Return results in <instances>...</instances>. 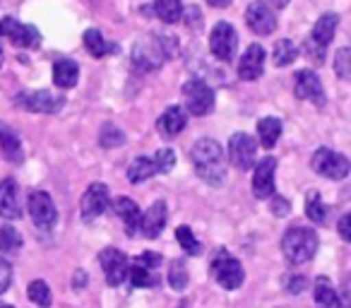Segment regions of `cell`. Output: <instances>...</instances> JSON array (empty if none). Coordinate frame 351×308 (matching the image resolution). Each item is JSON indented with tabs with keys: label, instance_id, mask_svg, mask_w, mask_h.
Here are the masks:
<instances>
[{
	"label": "cell",
	"instance_id": "cell-1",
	"mask_svg": "<svg viewBox=\"0 0 351 308\" xmlns=\"http://www.w3.org/2000/svg\"><path fill=\"white\" fill-rule=\"evenodd\" d=\"M191 159L195 164V171L202 181H207L210 186H219L226 176L224 167V150L217 140L212 137H202L193 145Z\"/></svg>",
	"mask_w": 351,
	"mask_h": 308
},
{
	"label": "cell",
	"instance_id": "cell-2",
	"mask_svg": "<svg viewBox=\"0 0 351 308\" xmlns=\"http://www.w3.org/2000/svg\"><path fill=\"white\" fill-rule=\"evenodd\" d=\"M282 253L291 265H306L317 253V234L306 226H291L282 236Z\"/></svg>",
	"mask_w": 351,
	"mask_h": 308
},
{
	"label": "cell",
	"instance_id": "cell-3",
	"mask_svg": "<svg viewBox=\"0 0 351 308\" xmlns=\"http://www.w3.org/2000/svg\"><path fill=\"white\" fill-rule=\"evenodd\" d=\"M169 39L171 36H147V39H140L132 46V63L140 70H145V73L161 68L166 56L171 54V49L166 46Z\"/></svg>",
	"mask_w": 351,
	"mask_h": 308
},
{
	"label": "cell",
	"instance_id": "cell-4",
	"mask_svg": "<svg viewBox=\"0 0 351 308\" xmlns=\"http://www.w3.org/2000/svg\"><path fill=\"white\" fill-rule=\"evenodd\" d=\"M210 272H212V277L217 279V284L229 289V292L231 289H239L245 279L243 265H241L234 255L226 253L224 248L215 253V258H212V263H210Z\"/></svg>",
	"mask_w": 351,
	"mask_h": 308
},
{
	"label": "cell",
	"instance_id": "cell-5",
	"mask_svg": "<svg viewBox=\"0 0 351 308\" xmlns=\"http://www.w3.org/2000/svg\"><path fill=\"white\" fill-rule=\"evenodd\" d=\"M313 171L320 174L325 178H332V181H341V178L349 176V159L339 152H332L327 147H320V150L313 154Z\"/></svg>",
	"mask_w": 351,
	"mask_h": 308
},
{
	"label": "cell",
	"instance_id": "cell-6",
	"mask_svg": "<svg viewBox=\"0 0 351 308\" xmlns=\"http://www.w3.org/2000/svg\"><path fill=\"white\" fill-rule=\"evenodd\" d=\"M183 97L193 116H207L215 108V89L202 80H188L183 84Z\"/></svg>",
	"mask_w": 351,
	"mask_h": 308
},
{
	"label": "cell",
	"instance_id": "cell-7",
	"mask_svg": "<svg viewBox=\"0 0 351 308\" xmlns=\"http://www.w3.org/2000/svg\"><path fill=\"white\" fill-rule=\"evenodd\" d=\"M236 49H239V34L229 22H217L210 36V51L215 58L231 63L236 58Z\"/></svg>",
	"mask_w": 351,
	"mask_h": 308
},
{
	"label": "cell",
	"instance_id": "cell-8",
	"mask_svg": "<svg viewBox=\"0 0 351 308\" xmlns=\"http://www.w3.org/2000/svg\"><path fill=\"white\" fill-rule=\"evenodd\" d=\"M0 34L5 36L12 46H17V49H36L41 44L39 32L32 25H22L15 17H3L0 20Z\"/></svg>",
	"mask_w": 351,
	"mask_h": 308
},
{
	"label": "cell",
	"instance_id": "cell-9",
	"mask_svg": "<svg viewBox=\"0 0 351 308\" xmlns=\"http://www.w3.org/2000/svg\"><path fill=\"white\" fill-rule=\"evenodd\" d=\"M99 263H101L104 277L111 287H118L128 279V272H130V260L123 250L118 248H104L99 253Z\"/></svg>",
	"mask_w": 351,
	"mask_h": 308
},
{
	"label": "cell",
	"instance_id": "cell-10",
	"mask_svg": "<svg viewBox=\"0 0 351 308\" xmlns=\"http://www.w3.org/2000/svg\"><path fill=\"white\" fill-rule=\"evenodd\" d=\"M27 210H29V217L39 229H51L58 220V212H56V205L51 200L49 193L44 191H34L29 193V200H27Z\"/></svg>",
	"mask_w": 351,
	"mask_h": 308
},
{
	"label": "cell",
	"instance_id": "cell-11",
	"mask_svg": "<svg viewBox=\"0 0 351 308\" xmlns=\"http://www.w3.org/2000/svg\"><path fill=\"white\" fill-rule=\"evenodd\" d=\"M17 106L34 113H56L65 106V99L49 92V89H36V92L17 94Z\"/></svg>",
	"mask_w": 351,
	"mask_h": 308
},
{
	"label": "cell",
	"instance_id": "cell-12",
	"mask_svg": "<svg viewBox=\"0 0 351 308\" xmlns=\"http://www.w3.org/2000/svg\"><path fill=\"white\" fill-rule=\"evenodd\" d=\"M255 154H258V145L248 132H236L229 140V159L234 167L241 171H248L255 164Z\"/></svg>",
	"mask_w": 351,
	"mask_h": 308
},
{
	"label": "cell",
	"instance_id": "cell-13",
	"mask_svg": "<svg viewBox=\"0 0 351 308\" xmlns=\"http://www.w3.org/2000/svg\"><path fill=\"white\" fill-rule=\"evenodd\" d=\"M108 186L104 183H92V186L84 191L82 202H80V215H82L84 222H94L97 217H101L104 212L108 210Z\"/></svg>",
	"mask_w": 351,
	"mask_h": 308
},
{
	"label": "cell",
	"instance_id": "cell-14",
	"mask_svg": "<svg viewBox=\"0 0 351 308\" xmlns=\"http://www.w3.org/2000/svg\"><path fill=\"white\" fill-rule=\"evenodd\" d=\"M293 94L303 102H313L315 106H325V89L313 70H298L293 75Z\"/></svg>",
	"mask_w": 351,
	"mask_h": 308
},
{
	"label": "cell",
	"instance_id": "cell-15",
	"mask_svg": "<svg viewBox=\"0 0 351 308\" xmlns=\"http://www.w3.org/2000/svg\"><path fill=\"white\" fill-rule=\"evenodd\" d=\"M245 22H248L250 29H253L255 34H260V36H267V34H272V32L277 29V17H274V12L265 5L263 0H255V3H250L248 10H245Z\"/></svg>",
	"mask_w": 351,
	"mask_h": 308
},
{
	"label": "cell",
	"instance_id": "cell-16",
	"mask_svg": "<svg viewBox=\"0 0 351 308\" xmlns=\"http://www.w3.org/2000/svg\"><path fill=\"white\" fill-rule=\"evenodd\" d=\"M274 171H277V159L265 157L263 162L255 167L253 174V193L260 200H267L274 196Z\"/></svg>",
	"mask_w": 351,
	"mask_h": 308
},
{
	"label": "cell",
	"instance_id": "cell-17",
	"mask_svg": "<svg viewBox=\"0 0 351 308\" xmlns=\"http://www.w3.org/2000/svg\"><path fill=\"white\" fill-rule=\"evenodd\" d=\"M263 70H265V49L260 44L248 46L243 58L239 60V78L245 80V82H255L258 78H263Z\"/></svg>",
	"mask_w": 351,
	"mask_h": 308
},
{
	"label": "cell",
	"instance_id": "cell-18",
	"mask_svg": "<svg viewBox=\"0 0 351 308\" xmlns=\"http://www.w3.org/2000/svg\"><path fill=\"white\" fill-rule=\"evenodd\" d=\"M0 217H5V220H20L22 217L20 188H17L15 178L0 181Z\"/></svg>",
	"mask_w": 351,
	"mask_h": 308
},
{
	"label": "cell",
	"instance_id": "cell-19",
	"mask_svg": "<svg viewBox=\"0 0 351 308\" xmlns=\"http://www.w3.org/2000/svg\"><path fill=\"white\" fill-rule=\"evenodd\" d=\"M166 220H169V210H166V202L159 200L140 217V231L147 236V239H156V236L164 231Z\"/></svg>",
	"mask_w": 351,
	"mask_h": 308
},
{
	"label": "cell",
	"instance_id": "cell-20",
	"mask_svg": "<svg viewBox=\"0 0 351 308\" xmlns=\"http://www.w3.org/2000/svg\"><path fill=\"white\" fill-rule=\"evenodd\" d=\"M186 126H188V116L181 106H169L159 116V121H156V130H159V135L166 137V140H171V137H176L178 132H183Z\"/></svg>",
	"mask_w": 351,
	"mask_h": 308
},
{
	"label": "cell",
	"instance_id": "cell-21",
	"mask_svg": "<svg viewBox=\"0 0 351 308\" xmlns=\"http://www.w3.org/2000/svg\"><path fill=\"white\" fill-rule=\"evenodd\" d=\"M0 150H3V154H5L12 164L25 162V150H22L20 135H17L10 126H5V123H0Z\"/></svg>",
	"mask_w": 351,
	"mask_h": 308
},
{
	"label": "cell",
	"instance_id": "cell-22",
	"mask_svg": "<svg viewBox=\"0 0 351 308\" xmlns=\"http://www.w3.org/2000/svg\"><path fill=\"white\" fill-rule=\"evenodd\" d=\"M113 210H116V215L123 220V224H125V231L128 236H135L137 231H140V207L135 205V200H130V198H118L116 202H113Z\"/></svg>",
	"mask_w": 351,
	"mask_h": 308
},
{
	"label": "cell",
	"instance_id": "cell-23",
	"mask_svg": "<svg viewBox=\"0 0 351 308\" xmlns=\"http://www.w3.org/2000/svg\"><path fill=\"white\" fill-rule=\"evenodd\" d=\"M80 78V65L70 58H60L53 63V84L60 89H73Z\"/></svg>",
	"mask_w": 351,
	"mask_h": 308
},
{
	"label": "cell",
	"instance_id": "cell-24",
	"mask_svg": "<svg viewBox=\"0 0 351 308\" xmlns=\"http://www.w3.org/2000/svg\"><path fill=\"white\" fill-rule=\"evenodd\" d=\"M337 25H339V17H337L335 12L322 15L320 20L315 22V27H313L311 41L320 46V49H327L330 41H332V36H335V32H337Z\"/></svg>",
	"mask_w": 351,
	"mask_h": 308
},
{
	"label": "cell",
	"instance_id": "cell-25",
	"mask_svg": "<svg viewBox=\"0 0 351 308\" xmlns=\"http://www.w3.org/2000/svg\"><path fill=\"white\" fill-rule=\"evenodd\" d=\"M313 292H315V308H341L339 296L327 277H317L313 284Z\"/></svg>",
	"mask_w": 351,
	"mask_h": 308
},
{
	"label": "cell",
	"instance_id": "cell-26",
	"mask_svg": "<svg viewBox=\"0 0 351 308\" xmlns=\"http://www.w3.org/2000/svg\"><path fill=\"white\" fill-rule=\"evenodd\" d=\"M258 135H260V145H263L265 150H272V147L277 145L279 135H282V121L274 116L263 118V121L258 123Z\"/></svg>",
	"mask_w": 351,
	"mask_h": 308
},
{
	"label": "cell",
	"instance_id": "cell-27",
	"mask_svg": "<svg viewBox=\"0 0 351 308\" xmlns=\"http://www.w3.org/2000/svg\"><path fill=\"white\" fill-rule=\"evenodd\" d=\"M82 41H84V49H87L94 58H104V56H108V54H113V51H116V46L108 44L99 29H87V32H84V36H82Z\"/></svg>",
	"mask_w": 351,
	"mask_h": 308
},
{
	"label": "cell",
	"instance_id": "cell-28",
	"mask_svg": "<svg viewBox=\"0 0 351 308\" xmlns=\"http://www.w3.org/2000/svg\"><path fill=\"white\" fill-rule=\"evenodd\" d=\"M128 277H130L132 287H140V289H149V287H156V284H159L156 270L145 268V265L135 263V260L130 263V272H128Z\"/></svg>",
	"mask_w": 351,
	"mask_h": 308
},
{
	"label": "cell",
	"instance_id": "cell-29",
	"mask_svg": "<svg viewBox=\"0 0 351 308\" xmlns=\"http://www.w3.org/2000/svg\"><path fill=\"white\" fill-rule=\"evenodd\" d=\"M154 12L161 22L166 25H173V22L181 20L183 15V3L181 0H154Z\"/></svg>",
	"mask_w": 351,
	"mask_h": 308
},
{
	"label": "cell",
	"instance_id": "cell-30",
	"mask_svg": "<svg viewBox=\"0 0 351 308\" xmlns=\"http://www.w3.org/2000/svg\"><path fill=\"white\" fill-rule=\"evenodd\" d=\"M327 205L322 202V198H320V193L317 191H311L306 196V215H308V220L313 222V224H325L327 222Z\"/></svg>",
	"mask_w": 351,
	"mask_h": 308
},
{
	"label": "cell",
	"instance_id": "cell-31",
	"mask_svg": "<svg viewBox=\"0 0 351 308\" xmlns=\"http://www.w3.org/2000/svg\"><path fill=\"white\" fill-rule=\"evenodd\" d=\"M296 58H298V49L293 46V41L279 39L277 44H274L272 60H274V65H277V68H287V65H291Z\"/></svg>",
	"mask_w": 351,
	"mask_h": 308
},
{
	"label": "cell",
	"instance_id": "cell-32",
	"mask_svg": "<svg viewBox=\"0 0 351 308\" xmlns=\"http://www.w3.org/2000/svg\"><path fill=\"white\" fill-rule=\"evenodd\" d=\"M156 174V167L149 157H137L135 162L128 167V181L130 183H142L147 178H152Z\"/></svg>",
	"mask_w": 351,
	"mask_h": 308
},
{
	"label": "cell",
	"instance_id": "cell-33",
	"mask_svg": "<svg viewBox=\"0 0 351 308\" xmlns=\"http://www.w3.org/2000/svg\"><path fill=\"white\" fill-rule=\"evenodd\" d=\"M22 248V236L15 226H0V250L3 253H17Z\"/></svg>",
	"mask_w": 351,
	"mask_h": 308
},
{
	"label": "cell",
	"instance_id": "cell-34",
	"mask_svg": "<svg viewBox=\"0 0 351 308\" xmlns=\"http://www.w3.org/2000/svg\"><path fill=\"white\" fill-rule=\"evenodd\" d=\"M27 294H29V301H34L36 306H41V308H49L51 298H53V296H51L49 284H46L44 279H34V282H29Z\"/></svg>",
	"mask_w": 351,
	"mask_h": 308
},
{
	"label": "cell",
	"instance_id": "cell-35",
	"mask_svg": "<svg viewBox=\"0 0 351 308\" xmlns=\"http://www.w3.org/2000/svg\"><path fill=\"white\" fill-rule=\"evenodd\" d=\"M176 241L181 244V248L186 250L188 255H200L202 253L200 241L193 236L191 226H178V229H176Z\"/></svg>",
	"mask_w": 351,
	"mask_h": 308
},
{
	"label": "cell",
	"instance_id": "cell-36",
	"mask_svg": "<svg viewBox=\"0 0 351 308\" xmlns=\"http://www.w3.org/2000/svg\"><path fill=\"white\" fill-rule=\"evenodd\" d=\"M169 282L176 292H183L188 287V268L183 260H173L169 268Z\"/></svg>",
	"mask_w": 351,
	"mask_h": 308
},
{
	"label": "cell",
	"instance_id": "cell-37",
	"mask_svg": "<svg viewBox=\"0 0 351 308\" xmlns=\"http://www.w3.org/2000/svg\"><path fill=\"white\" fill-rule=\"evenodd\" d=\"M99 142H101V147H118L125 142V135H123L121 128H116L113 123H106V126L101 128V132H99Z\"/></svg>",
	"mask_w": 351,
	"mask_h": 308
},
{
	"label": "cell",
	"instance_id": "cell-38",
	"mask_svg": "<svg viewBox=\"0 0 351 308\" xmlns=\"http://www.w3.org/2000/svg\"><path fill=\"white\" fill-rule=\"evenodd\" d=\"M335 70L341 80L351 78V51L349 49H339L335 56Z\"/></svg>",
	"mask_w": 351,
	"mask_h": 308
},
{
	"label": "cell",
	"instance_id": "cell-39",
	"mask_svg": "<svg viewBox=\"0 0 351 308\" xmlns=\"http://www.w3.org/2000/svg\"><path fill=\"white\" fill-rule=\"evenodd\" d=\"M152 162H154V167H156V174H169L171 169H173V164H176L173 150H159Z\"/></svg>",
	"mask_w": 351,
	"mask_h": 308
},
{
	"label": "cell",
	"instance_id": "cell-40",
	"mask_svg": "<svg viewBox=\"0 0 351 308\" xmlns=\"http://www.w3.org/2000/svg\"><path fill=\"white\" fill-rule=\"evenodd\" d=\"M284 289H287L289 294H298V292H303V289H308V279L301 277V274H296V277H284Z\"/></svg>",
	"mask_w": 351,
	"mask_h": 308
},
{
	"label": "cell",
	"instance_id": "cell-41",
	"mask_svg": "<svg viewBox=\"0 0 351 308\" xmlns=\"http://www.w3.org/2000/svg\"><path fill=\"white\" fill-rule=\"evenodd\" d=\"M135 263L145 265V268H149V270H159V265H161V255H159V253H154V250H147V253L137 255Z\"/></svg>",
	"mask_w": 351,
	"mask_h": 308
},
{
	"label": "cell",
	"instance_id": "cell-42",
	"mask_svg": "<svg viewBox=\"0 0 351 308\" xmlns=\"http://www.w3.org/2000/svg\"><path fill=\"white\" fill-rule=\"evenodd\" d=\"M10 282H12V268H10V263L0 260V294L8 292Z\"/></svg>",
	"mask_w": 351,
	"mask_h": 308
},
{
	"label": "cell",
	"instance_id": "cell-43",
	"mask_svg": "<svg viewBox=\"0 0 351 308\" xmlns=\"http://www.w3.org/2000/svg\"><path fill=\"white\" fill-rule=\"evenodd\" d=\"M303 49H306V56H308V58L315 60L317 65H320L322 60H325V49H320V46H317V44H313L311 39L306 41V46H303Z\"/></svg>",
	"mask_w": 351,
	"mask_h": 308
},
{
	"label": "cell",
	"instance_id": "cell-44",
	"mask_svg": "<svg viewBox=\"0 0 351 308\" xmlns=\"http://www.w3.org/2000/svg\"><path fill=\"white\" fill-rule=\"evenodd\" d=\"M289 210H291V207H289V200H284V198H279V196L272 198V212L274 215L284 217V215H289Z\"/></svg>",
	"mask_w": 351,
	"mask_h": 308
},
{
	"label": "cell",
	"instance_id": "cell-45",
	"mask_svg": "<svg viewBox=\"0 0 351 308\" xmlns=\"http://www.w3.org/2000/svg\"><path fill=\"white\" fill-rule=\"evenodd\" d=\"M339 236L344 241H351V215H344L339 220Z\"/></svg>",
	"mask_w": 351,
	"mask_h": 308
},
{
	"label": "cell",
	"instance_id": "cell-46",
	"mask_svg": "<svg viewBox=\"0 0 351 308\" xmlns=\"http://www.w3.org/2000/svg\"><path fill=\"white\" fill-rule=\"evenodd\" d=\"M188 17H191V20H188V25H191V27H197V29H200V27H202V15H200V10L191 8V10H188Z\"/></svg>",
	"mask_w": 351,
	"mask_h": 308
},
{
	"label": "cell",
	"instance_id": "cell-47",
	"mask_svg": "<svg viewBox=\"0 0 351 308\" xmlns=\"http://www.w3.org/2000/svg\"><path fill=\"white\" fill-rule=\"evenodd\" d=\"M84 284H87V272H77V274H75V289L84 287Z\"/></svg>",
	"mask_w": 351,
	"mask_h": 308
},
{
	"label": "cell",
	"instance_id": "cell-48",
	"mask_svg": "<svg viewBox=\"0 0 351 308\" xmlns=\"http://www.w3.org/2000/svg\"><path fill=\"white\" fill-rule=\"evenodd\" d=\"M212 8H229L231 5V0H207Z\"/></svg>",
	"mask_w": 351,
	"mask_h": 308
},
{
	"label": "cell",
	"instance_id": "cell-49",
	"mask_svg": "<svg viewBox=\"0 0 351 308\" xmlns=\"http://www.w3.org/2000/svg\"><path fill=\"white\" fill-rule=\"evenodd\" d=\"M269 3H272L274 8H287L289 5V0H269Z\"/></svg>",
	"mask_w": 351,
	"mask_h": 308
},
{
	"label": "cell",
	"instance_id": "cell-50",
	"mask_svg": "<svg viewBox=\"0 0 351 308\" xmlns=\"http://www.w3.org/2000/svg\"><path fill=\"white\" fill-rule=\"evenodd\" d=\"M0 65H3V49H0Z\"/></svg>",
	"mask_w": 351,
	"mask_h": 308
},
{
	"label": "cell",
	"instance_id": "cell-51",
	"mask_svg": "<svg viewBox=\"0 0 351 308\" xmlns=\"http://www.w3.org/2000/svg\"><path fill=\"white\" fill-rule=\"evenodd\" d=\"M0 308H12V306H5V303H3V306H0Z\"/></svg>",
	"mask_w": 351,
	"mask_h": 308
}]
</instances>
